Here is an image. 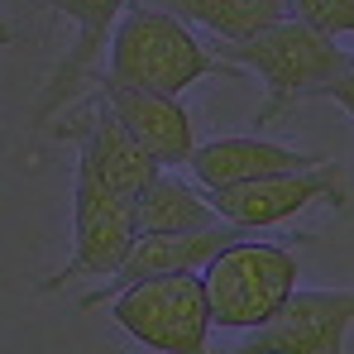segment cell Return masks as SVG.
<instances>
[{"label": "cell", "mask_w": 354, "mask_h": 354, "mask_svg": "<svg viewBox=\"0 0 354 354\" xmlns=\"http://www.w3.org/2000/svg\"><path fill=\"white\" fill-rule=\"evenodd\" d=\"M216 67H221V58H211L177 15L153 10L144 0H129L124 15L115 19V29H111V67H106V77L120 82V86L182 96L192 82L211 77Z\"/></svg>", "instance_id": "6da1fadb"}, {"label": "cell", "mask_w": 354, "mask_h": 354, "mask_svg": "<svg viewBox=\"0 0 354 354\" xmlns=\"http://www.w3.org/2000/svg\"><path fill=\"white\" fill-rule=\"evenodd\" d=\"M354 53L340 48V39L311 29L306 19H283L254 39H239V44H221V62L230 67H249L263 86H268V101L259 106L254 129H263L273 115H283L288 106L306 101L321 82H330L335 72L350 67Z\"/></svg>", "instance_id": "7a4b0ae2"}, {"label": "cell", "mask_w": 354, "mask_h": 354, "mask_svg": "<svg viewBox=\"0 0 354 354\" xmlns=\"http://www.w3.org/2000/svg\"><path fill=\"white\" fill-rule=\"evenodd\" d=\"M297 278H301L297 254L283 249V244L239 239L230 249H221L201 268L211 326H221V330H259L297 292Z\"/></svg>", "instance_id": "3957f363"}, {"label": "cell", "mask_w": 354, "mask_h": 354, "mask_svg": "<svg viewBox=\"0 0 354 354\" xmlns=\"http://www.w3.org/2000/svg\"><path fill=\"white\" fill-rule=\"evenodd\" d=\"M115 326L158 354H211V306L201 273H153L106 297Z\"/></svg>", "instance_id": "277c9868"}, {"label": "cell", "mask_w": 354, "mask_h": 354, "mask_svg": "<svg viewBox=\"0 0 354 354\" xmlns=\"http://www.w3.org/2000/svg\"><path fill=\"white\" fill-rule=\"evenodd\" d=\"M139 239L134 225V201L120 196L91 173L86 158H77V182H72V259L53 278L39 283V292H62L77 278H115L120 263L129 259Z\"/></svg>", "instance_id": "5b68a950"}, {"label": "cell", "mask_w": 354, "mask_h": 354, "mask_svg": "<svg viewBox=\"0 0 354 354\" xmlns=\"http://www.w3.org/2000/svg\"><path fill=\"white\" fill-rule=\"evenodd\" d=\"M340 206L350 211V192H345V173L335 163H316L301 173H273L259 182H239V187H216L211 206L221 221H230L239 230H273L283 221L301 216L306 206Z\"/></svg>", "instance_id": "8992f818"}, {"label": "cell", "mask_w": 354, "mask_h": 354, "mask_svg": "<svg viewBox=\"0 0 354 354\" xmlns=\"http://www.w3.org/2000/svg\"><path fill=\"white\" fill-rule=\"evenodd\" d=\"M354 326V292H316L297 288L273 321L244 335L235 354H345V335Z\"/></svg>", "instance_id": "52a82bcc"}, {"label": "cell", "mask_w": 354, "mask_h": 354, "mask_svg": "<svg viewBox=\"0 0 354 354\" xmlns=\"http://www.w3.org/2000/svg\"><path fill=\"white\" fill-rule=\"evenodd\" d=\"M239 239H249V230H239L230 221H211V225H201V230H177V235H139L115 278H111L106 288H96L91 297H82V311L106 306L111 292L139 283V278H153V273H201L221 249H230Z\"/></svg>", "instance_id": "ba28073f"}, {"label": "cell", "mask_w": 354, "mask_h": 354, "mask_svg": "<svg viewBox=\"0 0 354 354\" xmlns=\"http://www.w3.org/2000/svg\"><path fill=\"white\" fill-rule=\"evenodd\" d=\"M53 134H62V139L72 134V139L82 144V158L91 163V173L101 177L106 187H115L120 196H129V201L163 173V163H158V158H153V153H149V149L111 115L106 101H96L86 115H67Z\"/></svg>", "instance_id": "9c48e42d"}, {"label": "cell", "mask_w": 354, "mask_h": 354, "mask_svg": "<svg viewBox=\"0 0 354 354\" xmlns=\"http://www.w3.org/2000/svg\"><path fill=\"white\" fill-rule=\"evenodd\" d=\"M101 101L111 106V115L163 163V168H182L196 153V129L182 106V96H158V91H139V86H120V82H101Z\"/></svg>", "instance_id": "30bf717a"}, {"label": "cell", "mask_w": 354, "mask_h": 354, "mask_svg": "<svg viewBox=\"0 0 354 354\" xmlns=\"http://www.w3.org/2000/svg\"><path fill=\"white\" fill-rule=\"evenodd\" d=\"M326 163L321 153H306V149H288V144H273V139H216V144H201L187 168L196 173V182L206 192L216 187H239V182H259V177L273 173H301V168H316Z\"/></svg>", "instance_id": "8fae6325"}, {"label": "cell", "mask_w": 354, "mask_h": 354, "mask_svg": "<svg viewBox=\"0 0 354 354\" xmlns=\"http://www.w3.org/2000/svg\"><path fill=\"white\" fill-rule=\"evenodd\" d=\"M48 5L58 10L62 19L77 24V44H72V53L58 62V72H53L48 91H44V101H39V111H34V124H39V129L53 120V111L67 106V96L77 91V82L91 72L96 53L106 48V34L115 29V19L124 15L129 0H48Z\"/></svg>", "instance_id": "7c38bea8"}, {"label": "cell", "mask_w": 354, "mask_h": 354, "mask_svg": "<svg viewBox=\"0 0 354 354\" xmlns=\"http://www.w3.org/2000/svg\"><path fill=\"white\" fill-rule=\"evenodd\" d=\"M153 10H168L182 24H201L221 44L254 39V34L292 19V0H153Z\"/></svg>", "instance_id": "4fadbf2b"}, {"label": "cell", "mask_w": 354, "mask_h": 354, "mask_svg": "<svg viewBox=\"0 0 354 354\" xmlns=\"http://www.w3.org/2000/svg\"><path fill=\"white\" fill-rule=\"evenodd\" d=\"M211 221H221L216 216V206L206 201V196H196L187 182H177V177H153L139 196H134V225H139V235H177V230H201V225H211Z\"/></svg>", "instance_id": "5bb4252c"}, {"label": "cell", "mask_w": 354, "mask_h": 354, "mask_svg": "<svg viewBox=\"0 0 354 354\" xmlns=\"http://www.w3.org/2000/svg\"><path fill=\"white\" fill-rule=\"evenodd\" d=\"M292 15L330 39L354 34V0H292Z\"/></svg>", "instance_id": "9a60e30c"}, {"label": "cell", "mask_w": 354, "mask_h": 354, "mask_svg": "<svg viewBox=\"0 0 354 354\" xmlns=\"http://www.w3.org/2000/svg\"><path fill=\"white\" fill-rule=\"evenodd\" d=\"M306 101H340V106L354 115V58H350V67H345V72H335L330 82H321Z\"/></svg>", "instance_id": "2e32d148"}, {"label": "cell", "mask_w": 354, "mask_h": 354, "mask_svg": "<svg viewBox=\"0 0 354 354\" xmlns=\"http://www.w3.org/2000/svg\"><path fill=\"white\" fill-rule=\"evenodd\" d=\"M0 44H15V29H10L5 19H0Z\"/></svg>", "instance_id": "e0dca14e"}]
</instances>
